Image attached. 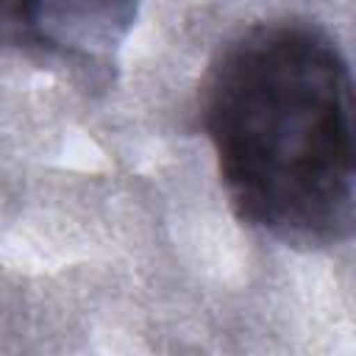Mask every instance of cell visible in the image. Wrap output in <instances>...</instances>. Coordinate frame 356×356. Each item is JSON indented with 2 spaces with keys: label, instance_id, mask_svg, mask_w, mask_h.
<instances>
[{
  "label": "cell",
  "instance_id": "6da1fadb",
  "mask_svg": "<svg viewBox=\"0 0 356 356\" xmlns=\"http://www.w3.org/2000/svg\"><path fill=\"white\" fill-rule=\"evenodd\" d=\"M200 114L248 225L298 248L350 239L353 81L323 28L273 19L236 33L209 64Z\"/></svg>",
  "mask_w": 356,
  "mask_h": 356
},
{
  "label": "cell",
  "instance_id": "7a4b0ae2",
  "mask_svg": "<svg viewBox=\"0 0 356 356\" xmlns=\"http://www.w3.org/2000/svg\"><path fill=\"white\" fill-rule=\"evenodd\" d=\"M136 11L139 0H0V19L11 33L75 61H108Z\"/></svg>",
  "mask_w": 356,
  "mask_h": 356
}]
</instances>
